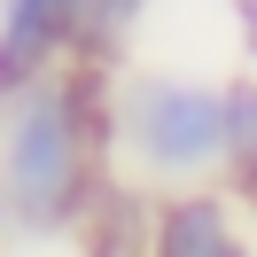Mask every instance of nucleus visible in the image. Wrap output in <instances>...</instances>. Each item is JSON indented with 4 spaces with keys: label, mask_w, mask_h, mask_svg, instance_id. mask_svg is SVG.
<instances>
[{
    "label": "nucleus",
    "mask_w": 257,
    "mask_h": 257,
    "mask_svg": "<svg viewBox=\"0 0 257 257\" xmlns=\"http://www.w3.org/2000/svg\"><path fill=\"white\" fill-rule=\"evenodd\" d=\"M141 257H257V226L226 187H172L141 218Z\"/></svg>",
    "instance_id": "nucleus-3"
},
{
    "label": "nucleus",
    "mask_w": 257,
    "mask_h": 257,
    "mask_svg": "<svg viewBox=\"0 0 257 257\" xmlns=\"http://www.w3.org/2000/svg\"><path fill=\"white\" fill-rule=\"evenodd\" d=\"M117 148L148 187H203L226 156L218 86L187 70H125L117 78Z\"/></svg>",
    "instance_id": "nucleus-2"
},
{
    "label": "nucleus",
    "mask_w": 257,
    "mask_h": 257,
    "mask_svg": "<svg viewBox=\"0 0 257 257\" xmlns=\"http://www.w3.org/2000/svg\"><path fill=\"white\" fill-rule=\"evenodd\" d=\"M8 226H16V210H8V187H0V234H8Z\"/></svg>",
    "instance_id": "nucleus-8"
},
{
    "label": "nucleus",
    "mask_w": 257,
    "mask_h": 257,
    "mask_svg": "<svg viewBox=\"0 0 257 257\" xmlns=\"http://www.w3.org/2000/svg\"><path fill=\"white\" fill-rule=\"evenodd\" d=\"M234 203H241V210H249V218H257V195H234Z\"/></svg>",
    "instance_id": "nucleus-9"
},
{
    "label": "nucleus",
    "mask_w": 257,
    "mask_h": 257,
    "mask_svg": "<svg viewBox=\"0 0 257 257\" xmlns=\"http://www.w3.org/2000/svg\"><path fill=\"white\" fill-rule=\"evenodd\" d=\"M70 63H78V0H0V86L8 94Z\"/></svg>",
    "instance_id": "nucleus-4"
},
{
    "label": "nucleus",
    "mask_w": 257,
    "mask_h": 257,
    "mask_svg": "<svg viewBox=\"0 0 257 257\" xmlns=\"http://www.w3.org/2000/svg\"><path fill=\"white\" fill-rule=\"evenodd\" d=\"M241 8V24H249V47H257V0H234Z\"/></svg>",
    "instance_id": "nucleus-7"
},
{
    "label": "nucleus",
    "mask_w": 257,
    "mask_h": 257,
    "mask_svg": "<svg viewBox=\"0 0 257 257\" xmlns=\"http://www.w3.org/2000/svg\"><path fill=\"white\" fill-rule=\"evenodd\" d=\"M141 24H148V0H78V63L117 70Z\"/></svg>",
    "instance_id": "nucleus-6"
},
{
    "label": "nucleus",
    "mask_w": 257,
    "mask_h": 257,
    "mask_svg": "<svg viewBox=\"0 0 257 257\" xmlns=\"http://www.w3.org/2000/svg\"><path fill=\"white\" fill-rule=\"evenodd\" d=\"M117 141L109 63H70L55 78L8 94L0 117V187L24 234H78L101 203V156Z\"/></svg>",
    "instance_id": "nucleus-1"
},
{
    "label": "nucleus",
    "mask_w": 257,
    "mask_h": 257,
    "mask_svg": "<svg viewBox=\"0 0 257 257\" xmlns=\"http://www.w3.org/2000/svg\"><path fill=\"white\" fill-rule=\"evenodd\" d=\"M0 117H8V86H0Z\"/></svg>",
    "instance_id": "nucleus-10"
},
{
    "label": "nucleus",
    "mask_w": 257,
    "mask_h": 257,
    "mask_svg": "<svg viewBox=\"0 0 257 257\" xmlns=\"http://www.w3.org/2000/svg\"><path fill=\"white\" fill-rule=\"evenodd\" d=\"M218 109H226V156H218V179H226V195H257V70L218 78Z\"/></svg>",
    "instance_id": "nucleus-5"
}]
</instances>
